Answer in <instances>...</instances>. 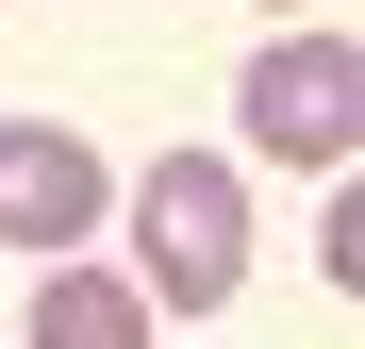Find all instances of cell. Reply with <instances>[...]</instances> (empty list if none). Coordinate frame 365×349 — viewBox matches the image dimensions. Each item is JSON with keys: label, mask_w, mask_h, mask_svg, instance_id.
<instances>
[{"label": "cell", "mask_w": 365, "mask_h": 349, "mask_svg": "<svg viewBox=\"0 0 365 349\" xmlns=\"http://www.w3.org/2000/svg\"><path fill=\"white\" fill-rule=\"evenodd\" d=\"M232 283H250V183H232L216 150H150L133 166V300L216 316Z\"/></svg>", "instance_id": "obj_1"}, {"label": "cell", "mask_w": 365, "mask_h": 349, "mask_svg": "<svg viewBox=\"0 0 365 349\" xmlns=\"http://www.w3.org/2000/svg\"><path fill=\"white\" fill-rule=\"evenodd\" d=\"M232 133H250L266 166H349V133H365V50L349 34H282L250 84H232Z\"/></svg>", "instance_id": "obj_2"}, {"label": "cell", "mask_w": 365, "mask_h": 349, "mask_svg": "<svg viewBox=\"0 0 365 349\" xmlns=\"http://www.w3.org/2000/svg\"><path fill=\"white\" fill-rule=\"evenodd\" d=\"M116 216V166L67 133V116H0V250H83V233Z\"/></svg>", "instance_id": "obj_3"}, {"label": "cell", "mask_w": 365, "mask_h": 349, "mask_svg": "<svg viewBox=\"0 0 365 349\" xmlns=\"http://www.w3.org/2000/svg\"><path fill=\"white\" fill-rule=\"evenodd\" d=\"M34 349H150V300L116 266H67L50 250V283H34Z\"/></svg>", "instance_id": "obj_4"}, {"label": "cell", "mask_w": 365, "mask_h": 349, "mask_svg": "<svg viewBox=\"0 0 365 349\" xmlns=\"http://www.w3.org/2000/svg\"><path fill=\"white\" fill-rule=\"evenodd\" d=\"M266 17H299V0H266Z\"/></svg>", "instance_id": "obj_5"}]
</instances>
